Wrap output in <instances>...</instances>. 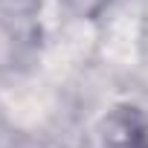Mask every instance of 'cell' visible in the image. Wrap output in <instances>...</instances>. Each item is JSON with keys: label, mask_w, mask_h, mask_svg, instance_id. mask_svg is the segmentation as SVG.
Instances as JSON below:
<instances>
[{"label": "cell", "mask_w": 148, "mask_h": 148, "mask_svg": "<svg viewBox=\"0 0 148 148\" xmlns=\"http://www.w3.org/2000/svg\"><path fill=\"white\" fill-rule=\"evenodd\" d=\"M58 3L79 21H96L110 6V0H58Z\"/></svg>", "instance_id": "7a4b0ae2"}, {"label": "cell", "mask_w": 148, "mask_h": 148, "mask_svg": "<svg viewBox=\"0 0 148 148\" xmlns=\"http://www.w3.org/2000/svg\"><path fill=\"white\" fill-rule=\"evenodd\" d=\"M102 148H148V125L136 108H116L105 119Z\"/></svg>", "instance_id": "6da1fadb"}]
</instances>
